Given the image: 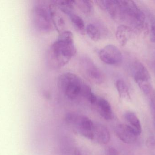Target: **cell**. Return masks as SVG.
<instances>
[{
	"label": "cell",
	"mask_w": 155,
	"mask_h": 155,
	"mask_svg": "<svg viewBox=\"0 0 155 155\" xmlns=\"http://www.w3.org/2000/svg\"><path fill=\"white\" fill-rule=\"evenodd\" d=\"M76 51L72 33L64 31L48 51L47 59L49 65L54 68L65 66L75 55Z\"/></svg>",
	"instance_id": "obj_1"
},
{
	"label": "cell",
	"mask_w": 155,
	"mask_h": 155,
	"mask_svg": "<svg viewBox=\"0 0 155 155\" xmlns=\"http://www.w3.org/2000/svg\"><path fill=\"white\" fill-rule=\"evenodd\" d=\"M66 123L74 132L92 140L95 123L85 116L75 113H69L65 117Z\"/></svg>",
	"instance_id": "obj_2"
},
{
	"label": "cell",
	"mask_w": 155,
	"mask_h": 155,
	"mask_svg": "<svg viewBox=\"0 0 155 155\" xmlns=\"http://www.w3.org/2000/svg\"><path fill=\"white\" fill-rule=\"evenodd\" d=\"M85 83L75 74L68 72L63 74L59 78V84L65 95L70 99H74L82 94Z\"/></svg>",
	"instance_id": "obj_3"
},
{
	"label": "cell",
	"mask_w": 155,
	"mask_h": 155,
	"mask_svg": "<svg viewBox=\"0 0 155 155\" xmlns=\"http://www.w3.org/2000/svg\"><path fill=\"white\" fill-rule=\"evenodd\" d=\"M124 21H127L135 28L142 29L145 20L144 13L137 7L134 2L129 0L121 1Z\"/></svg>",
	"instance_id": "obj_4"
},
{
	"label": "cell",
	"mask_w": 155,
	"mask_h": 155,
	"mask_svg": "<svg viewBox=\"0 0 155 155\" xmlns=\"http://www.w3.org/2000/svg\"><path fill=\"white\" fill-rule=\"evenodd\" d=\"M33 21L38 30L45 32H50L54 25L51 18L49 7L41 2L36 3L32 12Z\"/></svg>",
	"instance_id": "obj_5"
},
{
	"label": "cell",
	"mask_w": 155,
	"mask_h": 155,
	"mask_svg": "<svg viewBox=\"0 0 155 155\" xmlns=\"http://www.w3.org/2000/svg\"><path fill=\"white\" fill-rule=\"evenodd\" d=\"M79 66L83 75L90 82L95 84L103 83L104 77L102 72L91 58L87 56L81 57Z\"/></svg>",
	"instance_id": "obj_6"
},
{
	"label": "cell",
	"mask_w": 155,
	"mask_h": 155,
	"mask_svg": "<svg viewBox=\"0 0 155 155\" xmlns=\"http://www.w3.org/2000/svg\"><path fill=\"white\" fill-rule=\"evenodd\" d=\"M134 77L141 90L146 95L153 91L151 76L145 66L139 62H136L134 66Z\"/></svg>",
	"instance_id": "obj_7"
},
{
	"label": "cell",
	"mask_w": 155,
	"mask_h": 155,
	"mask_svg": "<svg viewBox=\"0 0 155 155\" xmlns=\"http://www.w3.org/2000/svg\"><path fill=\"white\" fill-rule=\"evenodd\" d=\"M98 55L102 62L109 65H118L123 60L122 52L114 45H106L99 51Z\"/></svg>",
	"instance_id": "obj_8"
},
{
	"label": "cell",
	"mask_w": 155,
	"mask_h": 155,
	"mask_svg": "<svg viewBox=\"0 0 155 155\" xmlns=\"http://www.w3.org/2000/svg\"><path fill=\"white\" fill-rule=\"evenodd\" d=\"M115 131L118 138L127 144H134L138 136L134 129L129 125H118L116 127Z\"/></svg>",
	"instance_id": "obj_9"
},
{
	"label": "cell",
	"mask_w": 155,
	"mask_h": 155,
	"mask_svg": "<svg viewBox=\"0 0 155 155\" xmlns=\"http://www.w3.org/2000/svg\"><path fill=\"white\" fill-rule=\"evenodd\" d=\"M110 139L111 136L107 128L101 124L95 123L92 141L100 144H106Z\"/></svg>",
	"instance_id": "obj_10"
},
{
	"label": "cell",
	"mask_w": 155,
	"mask_h": 155,
	"mask_svg": "<svg viewBox=\"0 0 155 155\" xmlns=\"http://www.w3.org/2000/svg\"><path fill=\"white\" fill-rule=\"evenodd\" d=\"M49 8L54 26L56 28L57 32L61 34L64 31V29L65 26L64 18L54 4L50 5Z\"/></svg>",
	"instance_id": "obj_11"
},
{
	"label": "cell",
	"mask_w": 155,
	"mask_h": 155,
	"mask_svg": "<svg viewBox=\"0 0 155 155\" xmlns=\"http://www.w3.org/2000/svg\"><path fill=\"white\" fill-rule=\"evenodd\" d=\"M134 34L133 29L126 25H120L117 27L116 36L118 42L122 46H124L131 39Z\"/></svg>",
	"instance_id": "obj_12"
},
{
	"label": "cell",
	"mask_w": 155,
	"mask_h": 155,
	"mask_svg": "<svg viewBox=\"0 0 155 155\" xmlns=\"http://www.w3.org/2000/svg\"><path fill=\"white\" fill-rule=\"evenodd\" d=\"M96 104L100 115L107 120L112 119L113 116V110L109 102L103 98H97Z\"/></svg>",
	"instance_id": "obj_13"
},
{
	"label": "cell",
	"mask_w": 155,
	"mask_h": 155,
	"mask_svg": "<svg viewBox=\"0 0 155 155\" xmlns=\"http://www.w3.org/2000/svg\"><path fill=\"white\" fill-rule=\"evenodd\" d=\"M125 119L130 124V126L133 127L138 136L142 133V128L140 120L134 112L131 111L127 112L124 114Z\"/></svg>",
	"instance_id": "obj_14"
},
{
	"label": "cell",
	"mask_w": 155,
	"mask_h": 155,
	"mask_svg": "<svg viewBox=\"0 0 155 155\" xmlns=\"http://www.w3.org/2000/svg\"><path fill=\"white\" fill-rule=\"evenodd\" d=\"M54 4L56 5L58 9H60L64 13L70 15L73 13L75 5V1H67V0H59L53 1Z\"/></svg>",
	"instance_id": "obj_15"
},
{
	"label": "cell",
	"mask_w": 155,
	"mask_h": 155,
	"mask_svg": "<svg viewBox=\"0 0 155 155\" xmlns=\"http://www.w3.org/2000/svg\"><path fill=\"white\" fill-rule=\"evenodd\" d=\"M73 25L80 34L84 35L86 32V26L82 18L76 14H71L69 15Z\"/></svg>",
	"instance_id": "obj_16"
},
{
	"label": "cell",
	"mask_w": 155,
	"mask_h": 155,
	"mask_svg": "<svg viewBox=\"0 0 155 155\" xmlns=\"http://www.w3.org/2000/svg\"><path fill=\"white\" fill-rule=\"evenodd\" d=\"M86 33L92 40L97 41L100 40L101 34L98 28L93 24H89L86 27Z\"/></svg>",
	"instance_id": "obj_17"
},
{
	"label": "cell",
	"mask_w": 155,
	"mask_h": 155,
	"mask_svg": "<svg viewBox=\"0 0 155 155\" xmlns=\"http://www.w3.org/2000/svg\"><path fill=\"white\" fill-rule=\"evenodd\" d=\"M115 84L117 90L120 97L123 98H130L128 86L123 80H117Z\"/></svg>",
	"instance_id": "obj_18"
},
{
	"label": "cell",
	"mask_w": 155,
	"mask_h": 155,
	"mask_svg": "<svg viewBox=\"0 0 155 155\" xmlns=\"http://www.w3.org/2000/svg\"><path fill=\"white\" fill-rule=\"evenodd\" d=\"M75 4L77 5L81 12L85 14H90L92 12L93 5L90 1L85 0L75 1Z\"/></svg>",
	"instance_id": "obj_19"
},
{
	"label": "cell",
	"mask_w": 155,
	"mask_h": 155,
	"mask_svg": "<svg viewBox=\"0 0 155 155\" xmlns=\"http://www.w3.org/2000/svg\"><path fill=\"white\" fill-rule=\"evenodd\" d=\"M82 96L85 98H86L91 104H94L96 103L97 100V97L92 92L91 88L89 86L86 84H85L83 88L82 92Z\"/></svg>",
	"instance_id": "obj_20"
},
{
	"label": "cell",
	"mask_w": 155,
	"mask_h": 155,
	"mask_svg": "<svg viewBox=\"0 0 155 155\" xmlns=\"http://www.w3.org/2000/svg\"><path fill=\"white\" fill-rule=\"evenodd\" d=\"M146 145L147 148L151 150L155 149V138L153 136H149L147 139Z\"/></svg>",
	"instance_id": "obj_21"
},
{
	"label": "cell",
	"mask_w": 155,
	"mask_h": 155,
	"mask_svg": "<svg viewBox=\"0 0 155 155\" xmlns=\"http://www.w3.org/2000/svg\"><path fill=\"white\" fill-rule=\"evenodd\" d=\"M150 95V105L154 116H155V91L153 90Z\"/></svg>",
	"instance_id": "obj_22"
},
{
	"label": "cell",
	"mask_w": 155,
	"mask_h": 155,
	"mask_svg": "<svg viewBox=\"0 0 155 155\" xmlns=\"http://www.w3.org/2000/svg\"><path fill=\"white\" fill-rule=\"evenodd\" d=\"M150 40L152 42L155 43V22H153L151 25Z\"/></svg>",
	"instance_id": "obj_23"
},
{
	"label": "cell",
	"mask_w": 155,
	"mask_h": 155,
	"mask_svg": "<svg viewBox=\"0 0 155 155\" xmlns=\"http://www.w3.org/2000/svg\"><path fill=\"white\" fill-rule=\"evenodd\" d=\"M107 155H118V153L117 150L113 147H110L107 151Z\"/></svg>",
	"instance_id": "obj_24"
},
{
	"label": "cell",
	"mask_w": 155,
	"mask_h": 155,
	"mask_svg": "<svg viewBox=\"0 0 155 155\" xmlns=\"http://www.w3.org/2000/svg\"><path fill=\"white\" fill-rule=\"evenodd\" d=\"M81 155L80 153L77 152V153H75V155Z\"/></svg>",
	"instance_id": "obj_25"
},
{
	"label": "cell",
	"mask_w": 155,
	"mask_h": 155,
	"mask_svg": "<svg viewBox=\"0 0 155 155\" xmlns=\"http://www.w3.org/2000/svg\"><path fill=\"white\" fill-rule=\"evenodd\" d=\"M154 116V123H155V116Z\"/></svg>",
	"instance_id": "obj_26"
}]
</instances>
